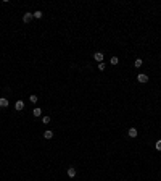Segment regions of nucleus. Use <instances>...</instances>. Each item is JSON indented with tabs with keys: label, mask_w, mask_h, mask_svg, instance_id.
Instances as JSON below:
<instances>
[{
	"label": "nucleus",
	"mask_w": 161,
	"mask_h": 181,
	"mask_svg": "<svg viewBox=\"0 0 161 181\" xmlns=\"http://www.w3.org/2000/svg\"><path fill=\"white\" fill-rule=\"evenodd\" d=\"M103 52H95L94 53V60H97L98 61V63H102V61H103Z\"/></svg>",
	"instance_id": "obj_1"
},
{
	"label": "nucleus",
	"mask_w": 161,
	"mask_h": 181,
	"mask_svg": "<svg viewBox=\"0 0 161 181\" xmlns=\"http://www.w3.org/2000/svg\"><path fill=\"white\" fill-rule=\"evenodd\" d=\"M137 81H139V83H148V76L143 74V73H140L139 76H137Z\"/></svg>",
	"instance_id": "obj_2"
},
{
	"label": "nucleus",
	"mask_w": 161,
	"mask_h": 181,
	"mask_svg": "<svg viewBox=\"0 0 161 181\" xmlns=\"http://www.w3.org/2000/svg\"><path fill=\"white\" fill-rule=\"evenodd\" d=\"M68 176H69V178H74V176H76V168H74V167H69V168H68Z\"/></svg>",
	"instance_id": "obj_3"
},
{
	"label": "nucleus",
	"mask_w": 161,
	"mask_h": 181,
	"mask_svg": "<svg viewBox=\"0 0 161 181\" xmlns=\"http://www.w3.org/2000/svg\"><path fill=\"white\" fill-rule=\"evenodd\" d=\"M32 18H34L32 13H24V16H23V21H24V23H29Z\"/></svg>",
	"instance_id": "obj_4"
},
{
	"label": "nucleus",
	"mask_w": 161,
	"mask_h": 181,
	"mask_svg": "<svg viewBox=\"0 0 161 181\" xmlns=\"http://www.w3.org/2000/svg\"><path fill=\"white\" fill-rule=\"evenodd\" d=\"M0 107H2V108L8 107V99H5V97H0Z\"/></svg>",
	"instance_id": "obj_5"
},
{
	"label": "nucleus",
	"mask_w": 161,
	"mask_h": 181,
	"mask_svg": "<svg viewBox=\"0 0 161 181\" xmlns=\"http://www.w3.org/2000/svg\"><path fill=\"white\" fill-rule=\"evenodd\" d=\"M15 108H16V110H23V108H24V102H23V100H18L15 104Z\"/></svg>",
	"instance_id": "obj_6"
},
{
	"label": "nucleus",
	"mask_w": 161,
	"mask_h": 181,
	"mask_svg": "<svg viewBox=\"0 0 161 181\" xmlns=\"http://www.w3.org/2000/svg\"><path fill=\"white\" fill-rule=\"evenodd\" d=\"M44 138H45V139H52V138H53V131H50V129H47V131L44 133Z\"/></svg>",
	"instance_id": "obj_7"
},
{
	"label": "nucleus",
	"mask_w": 161,
	"mask_h": 181,
	"mask_svg": "<svg viewBox=\"0 0 161 181\" xmlns=\"http://www.w3.org/2000/svg\"><path fill=\"white\" fill-rule=\"evenodd\" d=\"M127 134L131 136V138H137V129H135V128H131V129L127 131Z\"/></svg>",
	"instance_id": "obj_8"
},
{
	"label": "nucleus",
	"mask_w": 161,
	"mask_h": 181,
	"mask_svg": "<svg viewBox=\"0 0 161 181\" xmlns=\"http://www.w3.org/2000/svg\"><path fill=\"white\" fill-rule=\"evenodd\" d=\"M32 115H34V117H40V115H42V110H40V108H34Z\"/></svg>",
	"instance_id": "obj_9"
},
{
	"label": "nucleus",
	"mask_w": 161,
	"mask_h": 181,
	"mask_svg": "<svg viewBox=\"0 0 161 181\" xmlns=\"http://www.w3.org/2000/svg\"><path fill=\"white\" fill-rule=\"evenodd\" d=\"M32 16H34V18H37V19H40V18H42V11H39V10H37V11L32 13Z\"/></svg>",
	"instance_id": "obj_10"
},
{
	"label": "nucleus",
	"mask_w": 161,
	"mask_h": 181,
	"mask_svg": "<svg viewBox=\"0 0 161 181\" xmlns=\"http://www.w3.org/2000/svg\"><path fill=\"white\" fill-rule=\"evenodd\" d=\"M142 63H143L142 60H140V58H137V60H135V63H134V66H135V68H140V66H142Z\"/></svg>",
	"instance_id": "obj_11"
},
{
	"label": "nucleus",
	"mask_w": 161,
	"mask_h": 181,
	"mask_svg": "<svg viewBox=\"0 0 161 181\" xmlns=\"http://www.w3.org/2000/svg\"><path fill=\"white\" fill-rule=\"evenodd\" d=\"M109 61H111V65H118V57H111V60H109Z\"/></svg>",
	"instance_id": "obj_12"
},
{
	"label": "nucleus",
	"mask_w": 161,
	"mask_h": 181,
	"mask_svg": "<svg viewBox=\"0 0 161 181\" xmlns=\"http://www.w3.org/2000/svg\"><path fill=\"white\" fill-rule=\"evenodd\" d=\"M42 123H44V125H49V123H50V117H44L42 118Z\"/></svg>",
	"instance_id": "obj_13"
},
{
	"label": "nucleus",
	"mask_w": 161,
	"mask_h": 181,
	"mask_svg": "<svg viewBox=\"0 0 161 181\" xmlns=\"http://www.w3.org/2000/svg\"><path fill=\"white\" fill-rule=\"evenodd\" d=\"M155 147H156V151H161V139H158V141H156Z\"/></svg>",
	"instance_id": "obj_14"
},
{
	"label": "nucleus",
	"mask_w": 161,
	"mask_h": 181,
	"mask_svg": "<svg viewBox=\"0 0 161 181\" xmlns=\"http://www.w3.org/2000/svg\"><path fill=\"white\" fill-rule=\"evenodd\" d=\"M29 100L32 102V104H36V102H37V95H31V97H29Z\"/></svg>",
	"instance_id": "obj_15"
},
{
	"label": "nucleus",
	"mask_w": 161,
	"mask_h": 181,
	"mask_svg": "<svg viewBox=\"0 0 161 181\" xmlns=\"http://www.w3.org/2000/svg\"><path fill=\"white\" fill-rule=\"evenodd\" d=\"M98 70H100V71L105 70V63H103V61H102V63H98Z\"/></svg>",
	"instance_id": "obj_16"
}]
</instances>
